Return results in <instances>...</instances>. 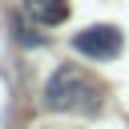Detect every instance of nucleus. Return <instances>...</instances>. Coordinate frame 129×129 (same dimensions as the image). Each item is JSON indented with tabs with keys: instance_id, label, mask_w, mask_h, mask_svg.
<instances>
[{
	"instance_id": "1",
	"label": "nucleus",
	"mask_w": 129,
	"mask_h": 129,
	"mask_svg": "<svg viewBox=\"0 0 129 129\" xmlns=\"http://www.w3.org/2000/svg\"><path fill=\"white\" fill-rule=\"evenodd\" d=\"M101 89L97 81H89L77 64H60L48 81H44V109L52 113H81V117H97L101 113Z\"/></svg>"
},
{
	"instance_id": "2",
	"label": "nucleus",
	"mask_w": 129,
	"mask_h": 129,
	"mask_svg": "<svg viewBox=\"0 0 129 129\" xmlns=\"http://www.w3.org/2000/svg\"><path fill=\"white\" fill-rule=\"evenodd\" d=\"M73 48L89 60H117L125 48V32L117 24H89L73 36Z\"/></svg>"
},
{
	"instance_id": "3",
	"label": "nucleus",
	"mask_w": 129,
	"mask_h": 129,
	"mask_svg": "<svg viewBox=\"0 0 129 129\" xmlns=\"http://www.w3.org/2000/svg\"><path fill=\"white\" fill-rule=\"evenodd\" d=\"M20 12H24L32 24L56 28V24L69 20V0H20Z\"/></svg>"
},
{
	"instance_id": "4",
	"label": "nucleus",
	"mask_w": 129,
	"mask_h": 129,
	"mask_svg": "<svg viewBox=\"0 0 129 129\" xmlns=\"http://www.w3.org/2000/svg\"><path fill=\"white\" fill-rule=\"evenodd\" d=\"M12 28H16V40H20V44H36V48H40V44H44V36H36V32H28V28H24V20H20V16H16V24H12Z\"/></svg>"
}]
</instances>
